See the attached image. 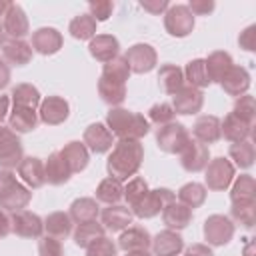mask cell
<instances>
[{
    "label": "cell",
    "instance_id": "6da1fadb",
    "mask_svg": "<svg viewBox=\"0 0 256 256\" xmlns=\"http://www.w3.org/2000/svg\"><path fill=\"white\" fill-rule=\"evenodd\" d=\"M144 160V146L140 140H118L114 142L108 160H106V172L108 176L124 182L136 176Z\"/></svg>",
    "mask_w": 256,
    "mask_h": 256
},
{
    "label": "cell",
    "instance_id": "7a4b0ae2",
    "mask_svg": "<svg viewBox=\"0 0 256 256\" xmlns=\"http://www.w3.org/2000/svg\"><path fill=\"white\" fill-rule=\"evenodd\" d=\"M108 130L118 140H140L150 132V122L144 118V114L126 110L122 106H114L106 112Z\"/></svg>",
    "mask_w": 256,
    "mask_h": 256
},
{
    "label": "cell",
    "instance_id": "3957f363",
    "mask_svg": "<svg viewBox=\"0 0 256 256\" xmlns=\"http://www.w3.org/2000/svg\"><path fill=\"white\" fill-rule=\"evenodd\" d=\"M32 200V190L16 178L12 170L0 168V206L8 212L24 210Z\"/></svg>",
    "mask_w": 256,
    "mask_h": 256
},
{
    "label": "cell",
    "instance_id": "277c9868",
    "mask_svg": "<svg viewBox=\"0 0 256 256\" xmlns=\"http://www.w3.org/2000/svg\"><path fill=\"white\" fill-rule=\"evenodd\" d=\"M204 172H206V176H204V186H206L208 190H212V192H224V190L232 184V180H234V176H236L234 164H232L228 158H224V156L212 158V160L206 164Z\"/></svg>",
    "mask_w": 256,
    "mask_h": 256
},
{
    "label": "cell",
    "instance_id": "5b68a950",
    "mask_svg": "<svg viewBox=\"0 0 256 256\" xmlns=\"http://www.w3.org/2000/svg\"><path fill=\"white\" fill-rule=\"evenodd\" d=\"M190 132L180 122H170L164 126H158L156 130V144L166 154H180L186 144L190 142Z\"/></svg>",
    "mask_w": 256,
    "mask_h": 256
},
{
    "label": "cell",
    "instance_id": "8992f818",
    "mask_svg": "<svg viewBox=\"0 0 256 256\" xmlns=\"http://www.w3.org/2000/svg\"><path fill=\"white\" fill-rule=\"evenodd\" d=\"M164 16V28L170 36L174 38H186L196 24L194 14L188 10L186 4H170L168 10L162 14Z\"/></svg>",
    "mask_w": 256,
    "mask_h": 256
},
{
    "label": "cell",
    "instance_id": "52a82bcc",
    "mask_svg": "<svg viewBox=\"0 0 256 256\" xmlns=\"http://www.w3.org/2000/svg\"><path fill=\"white\" fill-rule=\"evenodd\" d=\"M174 200H176V192H172L170 188H154V190H148L146 196L132 208V214L136 218L148 220V218H154L156 214H160L164 210V206H168Z\"/></svg>",
    "mask_w": 256,
    "mask_h": 256
},
{
    "label": "cell",
    "instance_id": "ba28073f",
    "mask_svg": "<svg viewBox=\"0 0 256 256\" xmlns=\"http://www.w3.org/2000/svg\"><path fill=\"white\" fill-rule=\"evenodd\" d=\"M234 222L226 214H210L204 220L202 234L208 246H226L234 236Z\"/></svg>",
    "mask_w": 256,
    "mask_h": 256
},
{
    "label": "cell",
    "instance_id": "9c48e42d",
    "mask_svg": "<svg viewBox=\"0 0 256 256\" xmlns=\"http://www.w3.org/2000/svg\"><path fill=\"white\" fill-rule=\"evenodd\" d=\"M22 158H24V148L20 136L8 126L0 124V168L4 170L18 168Z\"/></svg>",
    "mask_w": 256,
    "mask_h": 256
},
{
    "label": "cell",
    "instance_id": "30bf717a",
    "mask_svg": "<svg viewBox=\"0 0 256 256\" xmlns=\"http://www.w3.org/2000/svg\"><path fill=\"white\" fill-rule=\"evenodd\" d=\"M130 70L134 74H148L156 68L158 64V54H156V48L152 44H146V42H138V44H132L126 54H124Z\"/></svg>",
    "mask_w": 256,
    "mask_h": 256
},
{
    "label": "cell",
    "instance_id": "8fae6325",
    "mask_svg": "<svg viewBox=\"0 0 256 256\" xmlns=\"http://www.w3.org/2000/svg\"><path fill=\"white\" fill-rule=\"evenodd\" d=\"M70 116V104L62 96H46L42 98L38 106V120L46 126H58L64 124Z\"/></svg>",
    "mask_w": 256,
    "mask_h": 256
},
{
    "label": "cell",
    "instance_id": "7c38bea8",
    "mask_svg": "<svg viewBox=\"0 0 256 256\" xmlns=\"http://www.w3.org/2000/svg\"><path fill=\"white\" fill-rule=\"evenodd\" d=\"M2 26L8 40H24L26 34H30V24L24 8L16 2H10L6 14L2 16Z\"/></svg>",
    "mask_w": 256,
    "mask_h": 256
},
{
    "label": "cell",
    "instance_id": "4fadbf2b",
    "mask_svg": "<svg viewBox=\"0 0 256 256\" xmlns=\"http://www.w3.org/2000/svg\"><path fill=\"white\" fill-rule=\"evenodd\" d=\"M82 142H84V146L88 148V152L106 154V152H110L112 146H114V136H112V132L108 130V126H106L104 122H92V124L84 130Z\"/></svg>",
    "mask_w": 256,
    "mask_h": 256
},
{
    "label": "cell",
    "instance_id": "5bb4252c",
    "mask_svg": "<svg viewBox=\"0 0 256 256\" xmlns=\"http://www.w3.org/2000/svg\"><path fill=\"white\" fill-rule=\"evenodd\" d=\"M180 156V166L190 172V174H196V172H202L206 168V164L210 162V150L206 144L190 138V142L186 144V148L178 154Z\"/></svg>",
    "mask_w": 256,
    "mask_h": 256
},
{
    "label": "cell",
    "instance_id": "9a60e30c",
    "mask_svg": "<svg viewBox=\"0 0 256 256\" xmlns=\"http://www.w3.org/2000/svg\"><path fill=\"white\" fill-rule=\"evenodd\" d=\"M30 46L34 52H38L42 56H52V54L60 52V48L64 46V38H62V32L56 30L54 26H42L32 32Z\"/></svg>",
    "mask_w": 256,
    "mask_h": 256
},
{
    "label": "cell",
    "instance_id": "2e32d148",
    "mask_svg": "<svg viewBox=\"0 0 256 256\" xmlns=\"http://www.w3.org/2000/svg\"><path fill=\"white\" fill-rule=\"evenodd\" d=\"M12 232L20 238H40L44 232V220L26 208L12 212Z\"/></svg>",
    "mask_w": 256,
    "mask_h": 256
},
{
    "label": "cell",
    "instance_id": "e0dca14e",
    "mask_svg": "<svg viewBox=\"0 0 256 256\" xmlns=\"http://www.w3.org/2000/svg\"><path fill=\"white\" fill-rule=\"evenodd\" d=\"M204 106V92L192 86H184L182 90H178L172 96V108L174 114H182V116H192L198 114Z\"/></svg>",
    "mask_w": 256,
    "mask_h": 256
},
{
    "label": "cell",
    "instance_id": "ac0fdd59",
    "mask_svg": "<svg viewBox=\"0 0 256 256\" xmlns=\"http://www.w3.org/2000/svg\"><path fill=\"white\" fill-rule=\"evenodd\" d=\"M100 224L110 230V232H122L126 230L132 220H134V214L128 206H122V204H110L106 208L100 210Z\"/></svg>",
    "mask_w": 256,
    "mask_h": 256
},
{
    "label": "cell",
    "instance_id": "d6986e66",
    "mask_svg": "<svg viewBox=\"0 0 256 256\" xmlns=\"http://www.w3.org/2000/svg\"><path fill=\"white\" fill-rule=\"evenodd\" d=\"M194 140L202 142V144H214L222 138V132H220V118L214 116V114H202L194 120L192 124V134H190Z\"/></svg>",
    "mask_w": 256,
    "mask_h": 256
},
{
    "label": "cell",
    "instance_id": "ffe728a7",
    "mask_svg": "<svg viewBox=\"0 0 256 256\" xmlns=\"http://www.w3.org/2000/svg\"><path fill=\"white\" fill-rule=\"evenodd\" d=\"M152 256H178L184 250V238L176 230H162L152 236Z\"/></svg>",
    "mask_w": 256,
    "mask_h": 256
},
{
    "label": "cell",
    "instance_id": "44dd1931",
    "mask_svg": "<svg viewBox=\"0 0 256 256\" xmlns=\"http://www.w3.org/2000/svg\"><path fill=\"white\" fill-rule=\"evenodd\" d=\"M88 52L94 60L106 64L110 60H114L120 52V42L114 34H96L90 42H88Z\"/></svg>",
    "mask_w": 256,
    "mask_h": 256
},
{
    "label": "cell",
    "instance_id": "7402d4cb",
    "mask_svg": "<svg viewBox=\"0 0 256 256\" xmlns=\"http://www.w3.org/2000/svg\"><path fill=\"white\" fill-rule=\"evenodd\" d=\"M18 176L22 178V182L30 188H42L46 184V174H44V162L38 156H24L22 162L18 164Z\"/></svg>",
    "mask_w": 256,
    "mask_h": 256
},
{
    "label": "cell",
    "instance_id": "603a6c76",
    "mask_svg": "<svg viewBox=\"0 0 256 256\" xmlns=\"http://www.w3.org/2000/svg\"><path fill=\"white\" fill-rule=\"evenodd\" d=\"M250 84H252L250 72H248L244 66H236V64L228 70V74H226V76L222 78V82H220L222 90H224L228 96H234V98L246 94L248 88H250Z\"/></svg>",
    "mask_w": 256,
    "mask_h": 256
},
{
    "label": "cell",
    "instance_id": "cb8c5ba5",
    "mask_svg": "<svg viewBox=\"0 0 256 256\" xmlns=\"http://www.w3.org/2000/svg\"><path fill=\"white\" fill-rule=\"evenodd\" d=\"M152 242V236L146 228L142 226H128L126 230H122L120 238H118V248L122 252H138V250H148Z\"/></svg>",
    "mask_w": 256,
    "mask_h": 256
},
{
    "label": "cell",
    "instance_id": "d4e9b609",
    "mask_svg": "<svg viewBox=\"0 0 256 256\" xmlns=\"http://www.w3.org/2000/svg\"><path fill=\"white\" fill-rule=\"evenodd\" d=\"M0 48H2V60L8 66H26L34 56V50L26 40H6Z\"/></svg>",
    "mask_w": 256,
    "mask_h": 256
},
{
    "label": "cell",
    "instance_id": "484cf974",
    "mask_svg": "<svg viewBox=\"0 0 256 256\" xmlns=\"http://www.w3.org/2000/svg\"><path fill=\"white\" fill-rule=\"evenodd\" d=\"M252 124L244 122L242 118H238L234 112H228L224 116V120H220V132L222 136L230 142V144H236V142H242V140H248L252 136Z\"/></svg>",
    "mask_w": 256,
    "mask_h": 256
},
{
    "label": "cell",
    "instance_id": "4316f807",
    "mask_svg": "<svg viewBox=\"0 0 256 256\" xmlns=\"http://www.w3.org/2000/svg\"><path fill=\"white\" fill-rule=\"evenodd\" d=\"M58 152H60V156L64 158V162L68 164V168H70L72 174L82 172V170L88 166V162H90V152H88V148L84 146V142H80V140H70V142L64 144V148L58 150Z\"/></svg>",
    "mask_w": 256,
    "mask_h": 256
},
{
    "label": "cell",
    "instance_id": "83f0119b",
    "mask_svg": "<svg viewBox=\"0 0 256 256\" xmlns=\"http://www.w3.org/2000/svg\"><path fill=\"white\" fill-rule=\"evenodd\" d=\"M192 218H194V212H192V208H188V206H184L182 202H170L168 206H164V210H162V222L166 224V228L168 230H184L190 222H192Z\"/></svg>",
    "mask_w": 256,
    "mask_h": 256
},
{
    "label": "cell",
    "instance_id": "f1b7e54d",
    "mask_svg": "<svg viewBox=\"0 0 256 256\" xmlns=\"http://www.w3.org/2000/svg\"><path fill=\"white\" fill-rule=\"evenodd\" d=\"M38 112L32 108H24V106H12V110L8 112V128L14 130L16 134H26L32 132L38 126Z\"/></svg>",
    "mask_w": 256,
    "mask_h": 256
},
{
    "label": "cell",
    "instance_id": "f546056e",
    "mask_svg": "<svg viewBox=\"0 0 256 256\" xmlns=\"http://www.w3.org/2000/svg\"><path fill=\"white\" fill-rule=\"evenodd\" d=\"M44 174H46V182L52 186H62L72 178V172L58 150L48 154V158L44 162Z\"/></svg>",
    "mask_w": 256,
    "mask_h": 256
},
{
    "label": "cell",
    "instance_id": "4dcf8cb0",
    "mask_svg": "<svg viewBox=\"0 0 256 256\" xmlns=\"http://www.w3.org/2000/svg\"><path fill=\"white\" fill-rule=\"evenodd\" d=\"M206 62V72L210 82H222V78L228 74V70L234 66V60L230 56V52L226 50H214L208 54V58H204Z\"/></svg>",
    "mask_w": 256,
    "mask_h": 256
},
{
    "label": "cell",
    "instance_id": "1f68e13d",
    "mask_svg": "<svg viewBox=\"0 0 256 256\" xmlns=\"http://www.w3.org/2000/svg\"><path fill=\"white\" fill-rule=\"evenodd\" d=\"M158 86L162 88L164 94L174 96L178 90H182L186 86L182 68L176 64H162L158 68Z\"/></svg>",
    "mask_w": 256,
    "mask_h": 256
},
{
    "label": "cell",
    "instance_id": "d6a6232c",
    "mask_svg": "<svg viewBox=\"0 0 256 256\" xmlns=\"http://www.w3.org/2000/svg\"><path fill=\"white\" fill-rule=\"evenodd\" d=\"M72 218L68 216V212H62V210H56V212H50L46 218H44V230L48 236L52 238H58V240H64L72 234Z\"/></svg>",
    "mask_w": 256,
    "mask_h": 256
},
{
    "label": "cell",
    "instance_id": "836d02e7",
    "mask_svg": "<svg viewBox=\"0 0 256 256\" xmlns=\"http://www.w3.org/2000/svg\"><path fill=\"white\" fill-rule=\"evenodd\" d=\"M10 100H12V106H24V108L36 110L42 102V96H40V90L34 84L22 82V84H16L10 90Z\"/></svg>",
    "mask_w": 256,
    "mask_h": 256
},
{
    "label": "cell",
    "instance_id": "e575fe53",
    "mask_svg": "<svg viewBox=\"0 0 256 256\" xmlns=\"http://www.w3.org/2000/svg\"><path fill=\"white\" fill-rule=\"evenodd\" d=\"M100 214V208H98V202L90 196H82V198H76L72 204H70V210H68V216L72 218V222L76 224H82V222H90V220H96Z\"/></svg>",
    "mask_w": 256,
    "mask_h": 256
},
{
    "label": "cell",
    "instance_id": "d590c367",
    "mask_svg": "<svg viewBox=\"0 0 256 256\" xmlns=\"http://www.w3.org/2000/svg\"><path fill=\"white\" fill-rule=\"evenodd\" d=\"M106 236V228L98 222V220H90V222H82V224H76V230H72V238H74V244L80 246V248H88L94 240Z\"/></svg>",
    "mask_w": 256,
    "mask_h": 256
},
{
    "label": "cell",
    "instance_id": "8d00e7d4",
    "mask_svg": "<svg viewBox=\"0 0 256 256\" xmlns=\"http://www.w3.org/2000/svg\"><path fill=\"white\" fill-rule=\"evenodd\" d=\"M230 202H256V182L250 174L234 176L230 188Z\"/></svg>",
    "mask_w": 256,
    "mask_h": 256
},
{
    "label": "cell",
    "instance_id": "74e56055",
    "mask_svg": "<svg viewBox=\"0 0 256 256\" xmlns=\"http://www.w3.org/2000/svg\"><path fill=\"white\" fill-rule=\"evenodd\" d=\"M182 72H184V82H188V86H192V88L202 90V88H206V86L212 84L210 78H208V72H206V62H204V58H194V60H190Z\"/></svg>",
    "mask_w": 256,
    "mask_h": 256
},
{
    "label": "cell",
    "instance_id": "f35d334b",
    "mask_svg": "<svg viewBox=\"0 0 256 256\" xmlns=\"http://www.w3.org/2000/svg\"><path fill=\"white\" fill-rule=\"evenodd\" d=\"M122 192H124L122 182L116 180V178H112V176H108V178H104V180L96 186V196H94V200H96V202H102V204H106V206L118 204V202L122 200Z\"/></svg>",
    "mask_w": 256,
    "mask_h": 256
},
{
    "label": "cell",
    "instance_id": "ab89813d",
    "mask_svg": "<svg viewBox=\"0 0 256 256\" xmlns=\"http://www.w3.org/2000/svg\"><path fill=\"white\" fill-rule=\"evenodd\" d=\"M96 26H98V22L86 12V14L74 16V18L70 20L68 32H70V36L76 38V40H92V38L96 36Z\"/></svg>",
    "mask_w": 256,
    "mask_h": 256
},
{
    "label": "cell",
    "instance_id": "60d3db41",
    "mask_svg": "<svg viewBox=\"0 0 256 256\" xmlns=\"http://www.w3.org/2000/svg\"><path fill=\"white\" fill-rule=\"evenodd\" d=\"M130 74H132V70H130L126 58L118 54L114 60H110V62H106V64L102 66L100 78L110 80V82H118V84H126V80L130 78Z\"/></svg>",
    "mask_w": 256,
    "mask_h": 256
},
{
    "label": "cell",
    "instance_id": "b9f144b4",
    "mask_svg": "<svg viewBox=\"0 0 256 256\" xmlns=\"http://www.w3.org/2000/svg\"><path fill=\"white\" fill-rule=\"evenodd\" d=\"M228 156L230 160H234V164L238 168H250L254 164V158H256V150H254V142L248 138V140H242V142H236V144H230L228 148Z\"/></svg>",
    "mask_w": 256,
    "mask_h": 256
},
{
    "label": "cell",
    "instance_id": "7bdbcfd3",
    "mask_svg": "<svg viewBox=\"0 0 256 256\" xmlns=\"http://www.w3.org/2000/svg\"><path fill=\"white\" fill-rule=\"evenodd\" d=\"M178 202H182L188 208H200L206 200V186L200 182H186L184 186H180L178 190Z\"/></svg>",
    "mask_w": 256,
    "mask_h": 256
},
{
    "label": "cell",
    "instance_id": "ee69618b",
    "mask_svg": "<svg viewBox=\"0 0 256 256\" xmlns=\"http://www.w3.org/2000/svg\"><path fill=\"white\" fill-rule=\"evenodd\" d=\"M228 218L234 224L244 226L246 230L254 228V224H256V202H232Z\"/></svg>",
    "mask_w": 256,
    "mask_h": 256
},
{
    "label": "cell",
    "instance_id": "f6af8a7d",
    "mask_svg": "<svg viewBox=\"0 0 256 256\" xmlns=\"http://www.w3.org/2000/svg\"><path fill=\"white\" fill-rule=\"evenodd\" d=\"M98 94L102 98V102H106L110 108L120 106L126 98V84H118V82H110L100 78L98 80Z\"/></svg>",
    "mask_w": 256,
    "mask_h": 256
},
{
    "label": "cell",
    "instance_id": "bcb514c9",
    "mask_svg": "<svg viewBox=\"0 0 256 256\" xmlns=\"http://www.w3.org/2000/svg\"><path fill=\"white\" fill-rule=\"evenodd\" d=\"M148 190H150V188H148V182H146L142 176H134V178H130V180L126 182L124 192H122V198L126 200L128 208L132 210V208L146 196Z\"/></svg>",
    "mask_w": 256,
    "mask_h": 256
},
{
    "label": "cell",
    "instance_id": "7dc6e473",
    "mask_svg": "<svg viewBox=\"0 0 256 256\" xmlns=\"http://www.w3.org/2000/svg\"><path fill=\"white\" fill-rule=\"evenodd\" d=\"M232 112H234L238 118H242L244 122H248V124L254 126V118H256V100H254V96H250V94L238 96L236 102H234Z\"/></svg>",
    "mask_w": 256,
    "mask_h": 256
},
{
    "label": "cell",
    "instance_id": "c3c4849f",
    "mask_svg": "<svg viewBox=\"0 0 256 256\" xmlns=\"http://www.w3.org/2000/svg\"><path fill=\"white\" fill-rule=\"evenodd\" d=\"M174 116H176L174 114V108L168 102H156L148 110V122H152L156 126H164V124L174 122Z\"/></svg>",
    "mask_w": 256,
    "mask_h": 256
},
{
    "label": "cell",
    "instance_id": "681fc988",
    "mask_svg": "<svg viewBox=\"0 0 256 256\" xmlns=\"http://www.w3.org/2000/svg\"><path fill=\"white\" fill-rule=\"evenodd\" d=\"M116 254H118V246L108 236H102V238L94 240L86 248V256H116Z\"/></svg>",
    "mask_w": 256,
    "mask_h": 256
},
{
    "label": "cell",
    "instance_id": "f907efd6",
    "mask_svg": "<svg viewBox=\"0 0 256 256\" xmlns=\"http://www.w3.org/2000/svg\"><path fill=\"white\" fill-rule=\"evenodd\" d=\"M114 12V4L110 0H92L88 2V14L96 22H106Z\"/></svg>",
    "mask_w": 256,
    "mask_h": 256
},
{
    "label": "cell",
    "instance_id": "816d5d0a",
    "mask_svg": "<svg viewBox=\"0 0 256 256\" xmlns=\"http://www.w3.org/2000/svg\"><path fill=\"white\" fill-rule=\"evenodd\" d=\"M38 256H64V246L58 238L40 236L38 238Z\"/></svg>",
    "mask_w": 256,
    "mask_h": 256
},
{
    "label": "cell",
    "instance_id": "f5cc1de1",
    "mask_svg": "<svg viewBox=\"0 0 256 256\" xmlns=\"http://www.w3.org/2000/svg\"><path fill=\"white\" fill-rule=\"evenodd\" d=\"M186 6H188V10L194 14V18H196V16H208V14L214 12V8H216L214 0H190Z\"/></svg>",
    "mask_w": 256,
    "mask_h": 256
},
{
    "label": "cell",
    "instance_id": "db71d44e",
    "mask_svg": "<svg viewBox=\"0 0 256 256\" xmlns=\"http://www.w3.org/2000/svg\"><path fill=\"white\" fill-rule=\"evenodd\" d=\"M238 44H240V48H244V50H248V52L256 50V26H254V24H250L248 28H244V30L240 32Z\"/></svg>",
    "mask_w": 256,
    "mask_h": 256
},
{
    "label": "cell",
    "instance_id": "11a10c76",
    "mask_svg": "<svg viewBox=\"0 0 256 256\" xmlns=\"http://www.w3.org/2000/svg\"><path fill=\"white\" fill-rule=\"evenodd\" d=\"M140 6H142L146 12H150V14H154V16H160V14H164V12L168 10L170 2H166V0H154V2H140Z\"/></svg>",
    "mask_w": 256,
    "mask_h": 256
},
{
    "label": "cell",
    "instance_id": "9f6ffc18",
    "mask_svg": "<svg viewBox=\"0 0 256 256\" xmlns=\"http://www.w3.org/2000/svg\"><path fill=\"white\" fill-rule=\"evenodd\" d=\"M184 256H214V252H212V248L208 244L196 242V244H190L186 248V254Z\"/></svg>",
    "mask_w": 256,
    "mask_h": 256
},
{
    "label": "cell",
    "instance_id": "6f0895ef",
    "mask_svg": "<svg viewBox=\"0 0 256 256\" xmlns=\"http://www.w3.org/2000/svg\"><path fill=\"white\" fill-rule=\"evenodd\" d=\"M10 232H12V216L8 210H4L0 206V238L8 236Z\"/></svg>",
    "mask_w": 256,
    "mask_h": 256
},
{
    "label": "cell",
    "instance_id": "680465c9",
    "mask_svg": "<svg viewBox=\"0 0 256 256\" xmlns=\"http://www.w3.org/2000/svg\"><path fill=\"white\" fill-rule=\"evenodd\" d=\"M10 84V66L0 58V90Z\"/></svg>",
    "mask_w": 256,
    "mask_h": 256
},
{
    "label": "cell",
    "instance_id": "91938a15",
    "mask_svg": "<svg viewBox=\"0 0 256 256\" xmlns=\"http://www.w3.org/2000/svg\"><path fill=\"white\" fill-rule=\"evenodd\" d=\"M8 112H10V96L0 94V124L4 122V118L8 116Z\"/></svg>",
    "mask_w": 256,
    "mask_h": 256
},
{
    "label": "cell",
    "instance_id": "94428289",
    "mask_svg": "<svg viewBox=\"0 0 256 256\" xmlns=\"http://www.w3.org/2000/svg\"><path fill=\"white\" fill-rule=\"evenodd\" d=\"M252 238H248V244H246V248H244V256H254V250H252Z\"/></svg>",
    "mask_w": 256,
    "mask_h": 256
},
{
    "label": "cell",
    "instance_id": "6125c7cd",
    "mask_svg": "<svg viewBox=\"0 0 256 256\" xmlns=\"http://www.w3.org/2000/svg\"><path fill=\"white\" fill-rule=\"evenodd\" d=\"M8 6H10V2H8V0H0V16H4V14H6Z\"/></svg>",
    "mask_w": 256,
    "mask_h": 256
},
{
    "label": "cell",
    "instance_id": "be15d7a7",
    "mask_svg": "<svg viewBox=\"0 0 256 256\" xmlns=\"http://www.w3.org/2000/svg\"><path fill=\"white\" fill-rule=\"evenodd\" d=\"M126 256H152L148 250H138V252H126Z\"/></svg>",
    "mask_w": 256,
    "mask_h": 256
},
{
    "label": "cell",
    "instance_id": "e7e4bbea",
    "mask_svg": "<svg viewBox=\"0 0 256 256\" xmlns=\"http://www.w3.org/2000/svg\"><path fill=\"white\" fill-rule=\"evenodd\" d=\"M8 38H6V32H4V26H2V20H0V46L6 42Z\"/></svg>",
    "mask_w": 256,
    "mask_h": 256
}]
</instances>
